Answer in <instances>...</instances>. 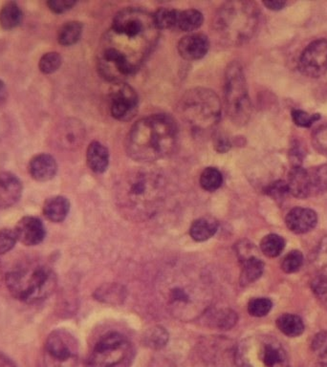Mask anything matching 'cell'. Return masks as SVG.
<instances>
[{
  "label": "cell",
  "mask_w": 327,
  "mask_h": 367,
  "mask_svg": "<svg viewBox=\"0 0 327 367\" xmlns=\"http://www.w3.org/2000/svg\"><path fill=\"white\" fill-rule=\"evenodd\" d=\"M181 116L196 132H206L218 124L221 116V102L218 95L206 88L186 92L180 100Z\"/></svg>",
  "instance_id": "cell-5"
},
{
  "label": "cell",
  "mask_w": 327,
  "mask_h": 367,
  "mask_svg": "<svg viewBox=\"0 0 327 367\" xmlns=\"http://www.w3.org/2000/svg\"><path fill=\"white\" fill-rule=\"evenodd\" d=\"M272 307H273V303L266 298H253L248 303L249 314L256 318L268 315Z\"/></svg>",
  "instance_id": "cell-35"
},
{
  "label": "cell",
  "mask_w": 327,
  "mask_h": 367,
  "mask_svg": "<svg viewBox=\"0 0 327 367\" xmlns=\"http://www.w3.org/2000/svg\"><path fill=\"white\" fill-rule=\"evenodd\" d=\"M260 24V9L251 1H231L216 12L213 29L223 42L241 45L250 40Z\"/></svg>",
  "instance_id": "cell-3"
},
{
  "label": "cell",
  "mask_w": 327,
  "mask_h": 367,
  "mask_svg": "<svg viewBox=\"0 0 327 367\" xmlns=\"http://www.w3.org/2000/svg\"><path fill=\"white\" fill-rule=\"evenodd\" d=\"M17 242V238L14 229H1L0 230V256L12 251Z\"/></svg>",
  "instance_id": "cell-38"
},
{
  "label": "cell",
  "mask_w": 327,
  "mask_h": 367,
  "mask_svg": "<svg viewBox=\"0 0 327 367\" xmlns=\"http://www.w3.org/2000/svg\"><path fill=\"white\" fill-rule=\"evenodd\" d=\"M76 4L75 0H50L47 2V6L50 11L55 12V14H64V12L69 11Z\"/></svg>",
  "instance_id": "cell-46"
},
{
  "label": "cell",
  "mask_w": 327,
  "mask_h": 367,
  "mask_svg": "<svg viewBox=\"0 0 327 367\" xmlns=\"http://www.w3.org/2000/svg\"><path fill=\"white\" fill-rule=\"evenodd\" d=\"M7 97H8V93H7L6 84L3 80H0V104L6 102Z\"/></svg>",
  "instance_id": "cell-49"
},
{
  "label": "cell",
  "mask_w": 327,
  "mask_h": 367,
  "mask_svg": "<svg viewBox=\"0 0 327 367\" xmlns=\"http://www.w3.org/2000/svg\"><path fill=\"white\" fill-rule=\"evenodd\" d=\"M62 64V57L58 52H48L40 57L39 68L44 74H53L60 69Z\"/></svg>",
  "instance_id": "cell-33"
},
{
  "label": "cell",
  "mask_w": 327,
  "mask_h": 367,
  "mask_svg": "<svg viewBox=\"0 0 327 367\" xmlns=\"http://www.w3.org/2000/svg\"><path fill=\"white\" fill-rule=\"evenodd\" d=\"M303 264V256L299 251H292L285 258H283L281 263V268L288 274L296 273L301 269Z\"/></svg>",
  "instance_id": "cell-36"
},
{
  "label": "cell",
  "mask_w": 327,
  "mask_h": 367,
  "mask_svg": "<svg viewBox=\"0 0 327 367\" xmlns=\"http://www.w3.org/2000/svg\"><path fill=\"white\" fill-rule=\"evenodd\" d=\"M218 222L213 217H201L192 224L190 235L193 240L203 242L210 240L218 232Z\"/></svg>",
  "instance_id": "cell-22"
},
{
  "label": "cell",
  "mask_w": 327,
  "mask_h": 367,
  "mask_svg": "<svg viewBox=\"0 0 327 367\" xmlns=\"http://www.w3.org/2000/svg\"><path fill=\"white\" fill-rule=\"evenodd\" d=\"M14 230L17 241L28 247L39 245L46 236L44 222L36 216H24L17 222Z\"/></svg>",
  "instance_id": "cell-13"
},
{
  "label": "cell",
  "mask_w": 327,
  "mask_h": 367,
  "mask_svg": "<svg viewBox=\"0 0 327 367\" xmlns=\"http://www.w3.org/2000/svg\"><path fill=\"white\" fill-rule=\"evenodd\" d=\"M215 147L216 152L220 153L227 152L231 148L230 140H229L226 136L221 134L218 135L215 138Z\"/></svg>",
  "instance_id": "cell-47"
},
{
  "label": "cell",
  "mask_w": 327,
  "mask_h": 367,
  "mask_svg": "<svg viewBox=\"0 0 327 367\" xmlns=\"http://www.w3.org/2000/svg\"><path fill=\"white\" fill-rule=\"evenodd\" d=\"M159 35L153 15L127 8L118 12L103 39L98 70L105 80L123 84L144 64Z\"/></svg>",
  "instance_id": "cell-1"
},
{
  "label": "cell",
  "mask_w": 327,
  "mask_h": 367,
  "mask_svg": "<svg viewBox=\"0 0 327 367\" xmlns=\"http://www.w3.org/2000/svg\"><path fill=\"white\" fill-rule=\"evenodd\" d=\"M79 354L76 339L65 330H55L45 341V356L57 361L74 358Z\"/></svg>",
  "instance_id": "cell-12"
},
{
  "label": "cell",
  "mask_w": 327,
  "mask_h": 367,
  "mask_svg": "<svg viewBox=\"0 0 327 367\" xmlns=\"http://www.w3.org/2000/svg\"><path fill=\"white\" fill-rule=\"evenodd\" d=\"M159 177L145 172H138L127 176L125 181L123 199L130 203V207L140 208L141 211L150 207L159 195Z\"/></svg>",
  "instance_id": "cell-9"
},
{
  "label": "cell",
  "mask_w": 327,
  "mask_h": 367,
  "mask_svg": "<svg viewBox=\"0 0 327 367\" xmlns=\"http://www.w3.org/2000/svg\"><path fill=\"white\" fill-rule=\"evenodd\" d=\"M263 4L272 11H279L286 6L285 1H281V0H275V1H264Z\"/></svg>",
  "instance_id": "cell-48"
},
{
  "label": "cell",
  "mask_w": 327,
  "mask_h": 367,
  "mask_svg": "<svg viewBox=\"0 0 327 367\" xmlns=\"http://www.w3.org/2000/svg\"><path fill=\"white\" fill-rule=\"evenodd\" d=\"M70 212V202L64 196H54L44 203V215L53 223H60L67 220Z\"/></svg>",
  "instance_id": "cell-21"
},
{
  "label": "cell",
  "mask_w": 327,
  "mask_h": 367,
  "mask_svg": "<svg viewBox=\"0 0 327 367\" xmlns=\"http://www.w3.org/2000/svg\"><path fill=\"white\" fill-rule=\"evenodd\" d=\"M215 326L221 329H230L235 325L238 316L233 311L223 310L213 315Z\"/></svg>",
  "instance_id": "cell-40"
},
{
  "label": "cell",
  "mask_w": 327,
  "mask_h": 367,
  "mask_svg": "<svg viewBox=\"0 0 327 367\" xmlns=\"http://www.w3.org/2000/svg\"><path fill=\"white\" fill-rule=\"evenodd\" d=\"M6 286L12 298L27 304L46 300L57 287V276L48 266L30 263L6 275Z\"/></svg>",
  "instance_id": "cell-4"
},
{
  "label": "cell",
  "mask_w": 327,
  "mask_h": 367,
  "mask_svg": "<svg viewBox=\"0 0 327 367\" xmlns=\"http://www.w3.org/2000/svg\"><path fill=\"white\" fill-rule=\"evenodd\" d=\"M299 69L304 76L321 78L327 73V39H317L303 50L299 60Z\"/></svg>",
  "instance_id": "cell-10"
},
{
  "label": "cell",
  "mask_w": 327,
  "mask_h": 367,
  "mask_svg": "<svg viewBox=\"0 0 327 367\" xmlns=\"http://www.w3.org/2000/svg\"><path fill=\"white\" fill-rule=\"evenodd\" d=\"M210 49V42L205 35L195 33L182 37L178 44V52L186 60L203 59Z\"/></svg>",
  "instance_id": "cell-16"
},
{
  "label": "cell",
  "mask_w": 327,
  "mask_h": 367,
  "mask_svg": "<svg viewBox=\"0 0 327 367\" xmlns=\"http://www.w3.org/2000/svg\"><path fill=\"white\" fill-rule=\"evenodd\" d=\"M95 298L102 303L119 304L125 298V289L117 284H107L95 292Z\"/></svg>",
  "instance_id": "cell-29"
},
{
  "label": "cell",
  "mask_w": 327,
  "mask_h": 367,
  "mask_svg": "<svg viewBox=\"0 0 327 367\" xmlns=\"http://www.w3.org/2000/svg\"><path fill=\"white\" fill-rule=\"evenodd\" d=\"M315 367H327V361H321L317 364Z\"/></svg>",
  "instance_id": "cell-51"
},
{
  "label": "cell",
  "mask_w": 327,
  "mask_h": 367,
  "mask_svg": "<svg viewBox=\"0 0 327 367\" xmlns=\"http://www.w3.org/2000/svg\"><path fill=\"white\" fill-rule=\"evenodd\" d=\"M138 105L139 102L134 89L127 84H118V88L112 93L110 100L112 117L123 122L132 120L138 111Z\"/></svg>",
  "instance_id": "cell-11"
},
{
  "label": "cell",
  "mask_w": 327,
  "mask_h": 367,
  "mask_svg": "<svg viewBox=\"0 0 327 367\" xmlns=\"http://www.w3.org/2000/svg\"><path fill=\"white\" fill-rule=\"evenodd\" d=\"M289 193L299 199L311 197L308 170L301 165H294L288 174Z\"/></svg>",
  "instance_id": "cell-19"
},
{
  "label": "cell",
  "mask_w": 327,
  "mask_h": 367,
  "mask_svg": "<svg viewBox=\"0 0 327 367\" xmlns=\"http://www.w3.org/2000/svg\"><path fill=\"white\" fill-rule=\"evenodd\" d=\"M312 350L319 357L324 358L327 356V333L326 332H321L318 335H316L312 341Z\"/></svg>",
  "instance_id": "cell-45"
},
{
  "label": "cell",
  "mask_w": 327,
  "mask_h": 367,
  "mask_svg": "<svg viewBox=\"0 0 327 367\" xmlns=\"http://www.w3.org/2000/svg\"><path fill=\"white\" fill-rule=\"evenodd\" d=\"M312 289L319 303L327 310V281L317 278L312 284Z\"/></svg>",
  "instance_id": "cell-44"
},
{
  "label": "cell",
  "mask_w": 327,
  "mask_h": 367,
  "mask_svg": "<svg viewBox=\"0 0 327 367\" xmlns=\"http://www.w3.org/2000/svg\"><path fill=\"white\" fill-rule=\"evenodd\" d=\"M240 367H286L288 356L283 346L271 338L247 339L236 352Z\"/></svg>",
  "instance_id": "cell-7"
},
{
  "label": "cell",
  "mask_w": 327,
  "mask_h": 367,
  "mask_svg": "<svg viewBox=\"0 0 327 367\" xmlns=\"http://www.w3.org/2000/svg\"><path fill=\"white\" fill-rule=\"evenodd\" d=\"M82 26L80 21H68L62 25L58 33V42L62 46H71L76 44L82 37Z\"/></svg>",
  "instance_id": "cell-26"
},
{
  "label": "cell",
  "mask_w": 327,
  "mask_h": 367,
  "mask_svg": "<svg viewBox=\"0 0 327 367\" xmlns=\"http://www.w3.org/2000/svg\"><path fill=\"white\" fill-rule=\"evenodd\" d=\"M168 335L165 329L155 328L148 332L145 337V343L150 348L158 349L162 348L168 343Z\"/></svg>",
  "instance_id": "cell-37"
},
{
  "label": "cell",
  "mask_w": 327,
  "mask_h": 367,
  "mask_svg": "<svg viewBox=\"0 0 327 367\" xmlns=\"http://www.w3.org/2000/svg\"><path fill=\"white\" fill-rule=\"evenodd\" d=\"M223 183L222 173L215 168H207L200 175V185L207 192H215Z\"/></svg>",
  "instance_id": "cell-31"
},
{
  "label": "cell",
  "mask_w": 327,
  "mask_h": 367,
  "mask_svg": "<svg viewBox=\"0 0 327 367\" xmlns=\"http://www.w3.org/2000/svg\"><path fill=\"white\" fill-rule=\"evenodd\" d=\"M58 172L57 161L53 156L46 153L35 155L30 160L28 172L33 179L37 182H46L52 180Z\"/></svg>",
  "instance_id": "cell-18"
},
{
  "label": "cell",
  "mask_w": 327,
  "mask_h": 367,
  "mask_svg": "<svg viewBox=\"0 0 327 367\" xmlns=\"http://www.w3.org/2000/svg\"><path fill=\"white\" fill-rule=\"evenodd\" d=\"M177 10L161 8L153 15L156 27L159 30L176 28L178 17Z\"/></svg>",
  "instance_id": "cell-32"
},
{
  "label": "cell",
  "mask_w": 327,
  "mask_h": 367,
  "mask_svg": "<svg viewBox=\"0 0 327 367\" xmlns=\"http://www.w3.org/2000/svg\"><path fill=\"white\" fill-rule=\"evenodd\" d=\"M0 367H17L15 364L12 363V359H10L8 357L4 355L3 353L0 352Z\"/></svg>",
  "instance_id": "cell-50"
},
{
  "label": "cell",
  "mask_w": 327,
  "mask_h": 367,
  "mask_svg": "<svg viewBox=\"0 0 327 367\" xmlns=\"http://www.w3.org/2000/svg\"><path fill=\"white\" fill-rule=\"evenodd\" d=\"M133 349L119 333L103 337L93 349L87 367H128L132 361Z\"/></svg>",
  "instance_id": "cell-8"
},
{
  "label": "cell",
  "mask_w": 327,
  "mask_h": 367,
  "mask_svg": "<svg viewBox=\"0 0 327 367\" xmlns=\"http://www.w3.org/2000/svg\"><path fill=\"white\" fill-rule=\"evenodd\" d=\"M308 170L311 196L323 195L327 192V164Z\"/></svg>",
  "instance_id": "cell-28"
},
{
  "label": "cell",
  "mask_w": 327,
  "mask_h": 367,
  "mask_svg": "<svg viewBox=\"0 0 327 367\" xmlns=\"http://www.w3.org/2000/svg\"><path fill=\"white\" fill-rule=\"evenodd\" d=\"M312 144L319 154L327 157V124L316 128L312 133Z\"/></svg>",
  "instance_id": "cell-39"
},
{
  "label": "cell",
  "mask_w": 327,
  "mask_h": 367,
  "mask_svg": "<svg viewBox=\"0 0 327 367\" xmlns=\"http://www.w3.org/2000/svg\"><path fill=\"white\" fill-rule=\"evenodd\" d=\"M314 264L318 271V278L327 281V236L319 243L314 258Z\"/></svg>",
  "instance_id": "cell-34"
},
{
  "label": "cell",
  "mask_w": 327,
  "mask_h": 367,
  "mask_svg": "<svg viewBox=\"0 0 327 367\" xmlns=\"http://www.w3.org/2000/svg\"><path fill=\"white\" fill-rule=\"evenodd\" d=\"M263 261L256 256H249L243 260L242 271L240 275L241 285L245 286L255 283L263 276Z\"/></svg>",
  "instance_id": "cell-24"
},
{
  "label": "cell",
  "mask_w": 327,
  "mask_h": 367,
  "mask_svg": "<svg viewBox=\"0 0 327 367\" xmlns=\"http://www.w3.org/2000/svg\"><path fill=\"white\" fill-rule=\"evenodd\" d=\"M285 241L281 236L271 233L266 235L260 242V250L268 258H276L283 253Z\"/></svg>",
  "instance_id": "cell-30"
},
{
  "label": "cell",
  "mask_w": 327,
  "mask_h": 367,
  "mask_svg": "<svg viewBox=\"0 0 327 367\" xmlns=\"http://www.w3.org/2000/svg\"><path fill=\"white\" fill-rule=\"evenodd\" d=\"M177 124L166 114L143 118L133 125L127 139L128 155L139 162H153L173 152L177 143Z\"/></svg>",
  "instance_id": "cell-2"
},
{
  "label": "cell",
  "mask_w": 327,
  "mask_h": 367,
  "mask_svg": "<svg viewBox=\"0 0 327 367\" xmlns=\"http://www.w3.org/2000/svg\"><path fill=\"white\" fill-rule=\"evenodd\" d=\"M224 97L231 122L238 125L247 124L251 114V104L245 75L238 62L231 64L226 70Z\"/></svg>",
  "instance_id": "cell-6"
},
{
  "label": "cell",
  "mask_w": 327,
  "mask_h": 367,
  "mask_svg": "<svg viewBox=\"0 0 327 367\" xmlns=\"http://www.w3.org/2000/svg\"><path fill=\"white\" fill-rule=\"evenodd\" d=\"M87 162L92 172L104 173L109 165V152L107 148L98 141H93L88 145Z\"/></svg>",
  "instance_id": "cell-20"
},
{
  "label": "cell",
  "mask_w": 327,
  "mask_h": 367,
  "mask_svg": "<svg viewBox=\"0 0 327 367\" xmlns=\"http://www.w3.org/2000/svg\"><path fill=\"white\" fill-rule=\"evenodd\" d=\"M276 326L281 333L290 338L301 336L304 331L303 319L293 314H284L279 316L276 321Z\"/></svg>",
  "instance_id": "cell-25"
},
{
  "label": "cell",
  "mask_w": 327,
  "mask_h": 367,
  "mask_svg": "<svg viewBox=\"0 0 327 367\" xmlns=\"http://www.w3.org/2000/svg\"><path fill=\"white\" fill-rule=\"evenodd\" d=\"M285 223L292 233L303 235L316 227L318 216L311 208L298 207L288 213Z\"/></svg>",
  "instance_id": "cell-17"
},
{
  "label": "cell",
  "mask_w": 327,
  "mask_h": 367,
  "mask_svg": "<svg viewBox=\"0 0 327 367\" xmlns=\"http://www.w3.org/2000/svg\"><path fill=\"white\" fill-rule=\"evenodd\" d=\"M24 192L21 181L14 173H0V210L16 205Z\"/></svg>",
  "instance_id": "cell-15"
},
{
  "label": "cell",
  "mask_w": 327,
  "mask_h": 367,
  "mask_svg": "<svg viewBox=\"0 0 327 367\" xmlns=\"http://www.w3.org/2000/svg\"><path fill=\"white\" fill-rule=\"evenodd\" d=\"M292 119H293L294 123H295L298 127H310L314 123H316L317 120L321 119V115H310L308 114V113L303 111V110L294 109L293 111H292Z\"/></svg>",
  "instance_id": "cell-41"
},
{
  "label": "cell",
  "mask_w": 327,
  "mask_h": 367,
  "mask_svg": "<svg viewBox=\"0 0 327 367\" xmlns=\"http://www.w3.org/2000/svg\"><path fill=\"white\" fill-rule=\"evenodd\" d=\"M266 193L276 200H281L289 193L288 183L284 181H276L271 184L265 190Z\"/></svg>",
  "instance_id": "cell-42"
},
{
  "label": "cell",
  "mask_w": 327,
  "mask_h": 367,
  "mask_svg": "<svg viewBox=\"0 0 327 367\" xmlns=\"http://www.w3.org/2000/svg\"><path fill=\"white\" fill-rule=\"evenodd\" d=\"M204 22L203 15L195 9L178 12L176 28L183 32H193L200 29Z\"/></svg>",
  "instance_id": "cell-27"
},
{
  "label": "cell",
  "mask_w": 327,
  "mask_h": 367,
  "mask_svg": "<svg viewBox=\"0 0 327 367\" xmlns=\"http://www.w3.org/2000/svg\"><path fill=\"white\" fill-rule=\"evenodd\" d=\"M44 367H87V366L80 363L79 356L64 361H57L45 356Z\"/></svg>",
  "instance_id": "cell-43"
},
{
  "label": "cell",
  "mask_w": 327,
  "mask_h": 367,
  "mask_svg": "<svg viewBox=\"0 0 327 367\" xmlns=\"http://www.w3.org/2000/svg\"><path fill=\"white\" fill-rule=\"evenodd\" d=\"M85 136V127L80 120L68 119L60 123L54 139L57 145L64 150H73L80 147Z\"/></svg>",
  "instance_id": "cell-14"
},
{
  "label": "cell",
  "mask_w": 327,
  "mask_h": 367,
  "mask_svg": "<svg viewBox=\"0 0 327 367\" xmlns=\"http://www.w3.org/2000/svg\"><path fill=\"white\" fill-rule=\"evenodd\" d=\"M24 19V12L17 2H6L0 9V25L4 30H12L19 26Z\"/></svg>",
  "instance_id": "cell-23"
}]
</instances>
